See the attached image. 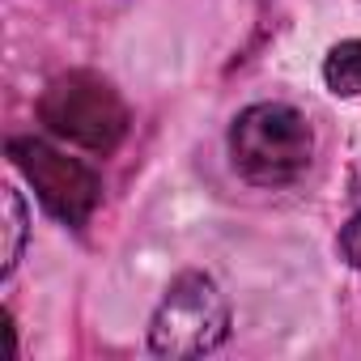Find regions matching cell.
Instances as JSON below:
<instances>
[{"label":"cell","instance_id":"1","mask_svg":"<svg viewBox=\"0 0 361 361\" xmlns=\"http://www.w3.org/2000/svg\"><path fill=\"white\" fill-rule=\"evenodd\" d=\"M230 161L255 188H289L314 161V128L289 102H251L230 123Z\"/></svg>","mask_w":361,"mask_h":361},{"label":"cell","instance_id":"2","mask_svg":"<svg viewBox=\"0 0 361 361\" xmlns=\"http://www.w3.org/2000/svg\"><path fill=\"white\" fill-rule=\"evenodd\" d=\"M39 119L47 123V132L90 153H111L128 136V106L119 90L98 73L56 77L39 98Z\"/></svg>","mask_w":361,"mask_h":361},{"label":"cell","instance_id":"3","mask_svg":"<svg viewBox=\"0 0 361 361\" xmlns=\"http://www.w3.org/2000/svg\"><path fill=\"white\" fill-rule=\"evenodd\" d=\"M230 336V302L204 272H183L153 310L149 348L157 357H204Z\"/></svg>","mask_w":361,"mask_h":361},{"label":"cell","instance_id":"4","mask_svg":"<svg viewBox=\"0 0 361 361\" xmlns=\"http://www.w3.org/2000/svg\"><path fill=\"white\" fill-rule=\"evenodd\" d=\"M9 157L51 217H60L64 226H85L94 217L102 200V183L81 157H68L39 136H13Z\"/></svg>","mask_w":361,"mask_h":361},{"label":"cell","instance_id":"5","mask_svg":"<svg viewBox=\"0 0 361 361\" xmlns=\"http://www.w3.org/2000/svg\"><path fill=\"white\" fill-rule=\"evenodd\" d=\"M323 81L336 98H361V39H344L327 51Z\"/></svg>","mask_w":361,"mask_h":361},{"label":"cell","instance_id":"6","mask_svg":"<svg viewBox=\"0 0 361 361\" xmlns=\"http://www.w3.org/2000/svg\"><path fill=\"white\" fill-rule=\"evenodd\" d=\"M5 213H9V247H5V276L18 268V259H22V251H26V234H30V226H26V204H22V196L13 192V188H5Z\"/></svg>","mask_w":361,"mask_h":361},{"label":"cell","instance_id":"7","mask_svg":"<svg viewBox=\"0 0 361 361\" xmlns=\"http://www.w3.org/2000/svg\"><path fill=\"white\" fill-rule=\"evenodd\" d=\"M336 247H340L344 264L361 272V213H353V217L340 226V238H336Z\"/></svg>","mask_w":361,"mask_h":361}]
</instances>
